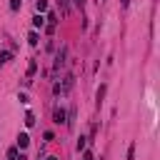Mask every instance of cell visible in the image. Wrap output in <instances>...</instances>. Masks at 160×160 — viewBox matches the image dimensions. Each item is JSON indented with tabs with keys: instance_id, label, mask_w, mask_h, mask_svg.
<instances>
[{
	"instance_id": "obj_1",
	"label": "cell",
	"mask_w": 160,
	"mask_h": 160,
	"mask_svg": "<svg viewBox=\"0 0 160 160\" xmlns=\"http://www.w3.org/2000/svg\"><path fill=\"white\" fill-rule=\"evenodd\" d=\"M52 120L60 125V122H68V112L62 110V108H55V112H52Z\"/></svg>"
},
{
	"instance_id": "obj_2",
	"label": "cell",
	"mask_w": 160,
	"mask_h": 160,
	"mask_svg": "<svg viewBox=\"0 0 160 160\" xmlns=\"http://www.w3.org/2000/svg\"><path fill=\"white\" fill-rule=\"evenodd\" d=\"M28 145H30V138H28V132H20V135H18V148H20V150H25Z\"/></svg>"
},
{
	"instance_id": "obj_3",
	"label": "cell",
	"mask_w": 160,
	"mask_h": 160,
	"mask_svg": "<svg viewBox=\"0 0 160 160\" xmlns=\"http://www.w3.org/2000/svg\"><path fill=\"white\" fill-rule=\"evenodd\" d=\"M65 55H68V50H65V48H62V50H60V52H58V58H55V68H60V65H62V62H65Z\"/></svg>"
},
{
	"instance_id": "obj_4",
	"label": "cell",
	"mask_w": 160,
	"mask_h": 160,
	"mask_svg": "<svg viewBox=\"0 0 160 160\" xmlns=\"http://www.w3.org/2000/svg\"><path fill=\"white\" fill-rule=\"evenodd\" d=\"M28 42H30V45H38V42H40V35H38L35 30H32V32H28Z\"/></svg>"
},
{
	"instance_id": "obj_5",
	"label": "cell",
	"mask_w": 160,
	"mask_h": 160,
	"mask_svg": "<svg viewBox=\"0 0 160 160\" xmlns=\"http://www.w3.org/2000/svg\"><path fill=\"white\" fill-rule=\"evenodd\" d=\"M35 70H38V62H35V60H30V65H28V82H30V78L35 75Z\"/></svg>"
},
{
	"instance_id": "obj_6",
	"label": "cell",
	"mask_w": 160,
	"mask_h": 160,
	"mask_svg": "<svg viewBox=\"0 0 160 160\" xmlns=\"http://www.w3.org/2000/svg\"><path fill=\"white\" fill-rule=\"evenodd\" d=\"M35 8H38V15H42V12L48 10V0H38V2H35Z\"/></svg>"
},
{
	"instance_id": "obj_7",
	"label": "cell",
	"mask_w": 160,
	"mask_h": 160,
	"mask_svg": "<svg viewBox=\"0 0 160 160\" xmlns=\"http://www.w3.org/2000/svg\"><path fill=\"white\" fill-rule=\"evenodd\" d=\"M10 58H12V52H8V50H0V65H5Z\"/></svg>"
},
{
	"instance_id": "obj_8",
	"label": "cell",
	"mask_w": 160,
	"mask_h": 160,
	"mask_svg": "<svg viewBox=\"0 0 160 160\" xmlns=\"http://www.w3.org/2000/svg\"><path fill=\"white\" fill-rule=\"evenodd\" d=\"M32 25H35V28H42V25H45V18H42V15H35V18H32Z\"/></svg>"
},
{
	"instance_id": "obj_9",
	"label": "cell",
	"mask_w": 160,
	"mask_h": 160,
	"mask_svg": "<svg viewBox=\"0 0 160 160\" xmlns=\"http://www.w3.org/2000/svg\"><path fill=\"white\" fill-rule=\"evenodd\" d=\"M25 125H28V128H30V125H35V115H32V112H28V115H25Z\"/></svg>"
},
{
	"instance_id": "obj_10",
	"label": "cell",
	"mask_w": 160,
	"mask_h": 160,
	"mask_svg": "<svg viewBox=\"0 0 160 160\" xmlns=\"http://www.w3.org/2000/svg\"><path fill=\"white\" fill-rule=\"evenodd\" d=\"M60 8H62V15H68V10H70V0H60Z\"/></svg>"
},
{
	"instance_id": "obj_11",
	"label": "cell",
	"mask_w": 160,
	"mask_h": 160,
	"mask_svg": "<svg viewBox=\"0 0 160 160\" xmlns=\"http://www.w3.org/2000/svg\"><path fill=\"white\" fill-rule=\"evenodd\" d=\"M8 158H10V160H18V148H10V150H8Z\"/></svg>"
},
{
	"instance_id": "obj_12",
	"label": "cell",
	"mask_w": 160,
	"mask_h": 160,
	"mask_svg": "<svg viewBox=\"0 0 160 160\" xmlns=\"http://www.w3.org/2000/svg\"><path fill=\"white\" fill-rule=\"evenodd\" d=\"M20 5H22V0H10V10H20Z\"/></svg>"
},
{
	"instance_id": "obj_13",
	"label": "cell",
	"mask_w": 160,
	"mask_h": 160,
	"mask_svg": "<svg viewBox=\"0 0 160 160\" xmlns=\"http://www.w3.org/2000/svg\"><path fill=\"white\" fill-rule=\"evenodd\" d=\"M128 160H135V145L128 148Z\"/></svg>"
},
{
	"instance_id": "obj_14",
	"label": "cell",
	"mask_w": 160,
	"mask_h": 160,
	"mask_svg": "<svg viewBox=\"0 0 160 160\" xmlns=\"http://www.w3.org/2000/svg\"><path fill=\"white\" fill-rule=\"evenodd\" d=\"M105 98V85H100V90H98V100H102Z\"/></svg>"
},
{
	"instance_id": "obj_15",
	"label": "cell",
	"mask_w": 160,
	"mask_h": 160,
	"mask_svg": "<svg viewBox=\"0 0 160 160\" xmlns=\"http://www.w3.org/2000/svg\"><path fill=\"white\" fill-rule=\"evenodd\" d=\"M75 5H78V8H82V5H85V0H75Z\"/></svg>"
},
{
	"instance_id": "obj_16",
	"label": "cell",
	"mask_w": 160,
	"mask_h": 160,
	"mask_svg": "<svg viewBox=\"0 0 160 160\" xmlns=\"http://www.w3.org/2000/svg\"><path fill=\"white\" fill-rule=\"evenodd\" d=\"M48 160H58V158H55V155H50V158H48Z\"/></svg>"
}]
</instances>
